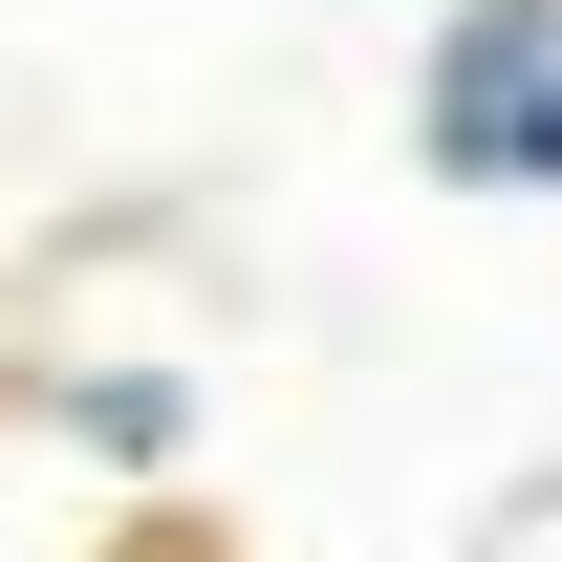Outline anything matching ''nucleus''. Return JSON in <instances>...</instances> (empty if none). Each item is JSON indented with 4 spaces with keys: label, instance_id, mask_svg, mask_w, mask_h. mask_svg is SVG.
<instances>
[{
    "label": "nucleus",
    "instance_id": "1",
    "mask_svg": "<svg viewBox=\"0 0 562 562\" xmlns=\"http://www.w3.org/2000/svg\"><path fill=\"white\" fill-rule=\"evenodd\" d=\"M432 173H476V195H541L562 173V0H476V22H454Z\"/></svg>",
    "mask_w": 562,
    "mask_h": 562
}]
</instances>
